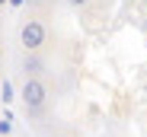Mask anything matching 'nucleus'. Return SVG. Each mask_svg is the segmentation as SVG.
<instances>
[{
	"label": "nucleus",
	"instance_id": "f257e3e1",
	"mask_svg": "<svg viewBox=\"0 0 147 137\" xmlns=\"http://www.w3.org/2000/svg\"><path fill=\"white\" fill-rule=\"evenodd\" d=\"M19 99H22V108H26V115H42L48 108V86L38 80V77H26L19 89Z\"/></svg>",
	"mask_w": 147,
	"mask_h": 137
},
{
	"label": "nucleus",
	"instance_id": "f03ea898",
	"mask_svg": "<svg viewBox=\"0 0 147 137\" xmlns=\"http://www.w3.org/2000/svg\"><path fill=\"white\" fill-rule=\"evenodd\" d=\"M19 41H22V48H26V51H42L45 41H48V26H45L42 19L29 16V19L19 26Z\"/></svg>",
	"mask_w": 147,
	"mask_h": 137
},
{
	"label": "nucleus",
	"instance_id": "7ed1b4c3",
	"mask_svg": "<svg viewBox=\"0 0 147 137\" xmlns=\"http://www.w3.org/2000/svg\"><path fill=\"white\" fill-rule=\"evenodd\" d=\"M42 70H45L42 57H35V51H26V61H22V74H26V77H42Z\"/></svg>",
	"mask_w": 147,
	"mask_h": 137
},
{
	"label": "nucleus",
	"instance_id": "20e7f679",
	"mask_svg": "<svg viewBox=\"0 0 147 137\" xmlns=\"http://www.w3.org/2000/svg\"><path fill=\"white\" fill-rule=\"evenodd\" d=\"M93 0H67V7H74V10H83V7H90Z\"/></svg>",
	"mask_w": 147,
	"mask_h": 137
},
{
	"label": "nucleus",
	"instance_id": "39448f33",
	"mask_svg": "<svg viewBox=\"0 0 147 137\" xmlns=\"http://www.w3.org/2000/svg\"><path fill=\"white\" fill-rule=\"evenodd\" d=\"M10 128H13L10 121H0V134H10Z\"/></svg>",
	"mask_w": 147,
	"mask_h": 137
},
{
	"label": "nucleus",
	"instance_id": "423d86ee",
	"mask_svg": "<svg viewBox=\"0 0 147 137\" xmlns=\"http://www.w3.org/2000/svg\"><path fill=\"white\" fill-rule=\"evenodd\" d=\"M7 3H10V7H19V3H22V0H7Z\"/></svg>",
	"mask_w": 147,
	"mask_h": 137
},
{
	"label": "nucleus",
	"instance_id": "0eeeda50",
	"mask_svg": "<svg viewBox=\"0 0 147 137\" xmlns=\"http://www.w3.org/2000/svg\"><path fill=\"white\" fill-rule=\"evenodd\" d=\"M3 3H7V0H0V7H3Z\"/></svg>",
	"mask_w": 147,
	"mask_h": 137
},
{
	"label": "nucleus",
	"instance_id": "6e6552de",
	"mask_svg": "<svg viewBox=\"0 0 147 137\" xmlns=\"http://www.w3.org/2000/svg\"><path fill=\"white\" fill-rule=\"evenodd\" d=\"M61 137H70V134H61Z\"/></svg>",
	"mask_w": 147,
	"mask_h": 137
}]
</instances>
